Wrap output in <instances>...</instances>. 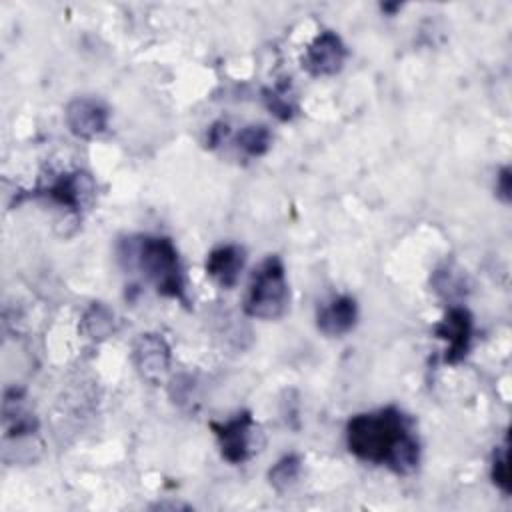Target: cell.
Here are the masks:
<instances>
[{"label":"cell","mask_w":512,"mask_h":512,"mask_svg":"<svg viewBox=\"0 0 512 512\" xmlns=\"http://www.w3.org/2000/svg\"><path fill=\"white\" fill-rule=\"evenodd\" d=\"M348 450L396 474H410L420 462V442L410 420L398 408L356 414L346 424Z\"/></svg>","instance_id":"cell-1"},{"label":"cell","mask_w":512,"mask_h":512,"mask_svg":"<svg viewBox=\"0 0 512 512\" xmlns=\"http://www.w3.org/2000/svg\"><path fill=\"white\" fill-rule=\"evenodd\" d=\"M120 260L136 268L158 294L186 302L184 276L174 242L166 236H134L120 244Z\"/></svg>","instance_id":"cell-2"},{"label":"cell","mask_w":512,"mask_h":512,"mask_svg":"<svg viewBox=\"0 0 512 512\" xmlns=\"http://www.w3.org/2000/svg\"><path fill=\"white\" fill-rule=\"evenodd\" d=\"M288 300L290 290L284 264L278 256H268L250 278L244 312L258 320H276L286 312Z\"/></svg>","instance_id":"cell-3"},{"label":"cell","mask_w":512,"mask_h":512,"mask_svg":"<svg viewBox=\"0 0 512 512\" xmlns=\"http://www.w3.org/2000/svg\"><path fill=\"white\" fill-rule=\"evenodd\" d=\"M210 428L218 440L220 454L230 464H242L252 454V428L254 420L250 412H238L226 422H210Z\"/></svg>","instance_id":"cell-4"},{"label":"cell","mask_w":512,"mask_h":512,"mask_svg":"<svg viewBox=\"0 0 512 512\" xmlns=\"http://www.w3.org/2000/svg\"><path fill=\"white\" fill-rule=\"evenodd\" d=\"M346 54L348 50L342 38L332 30H324L308 44L302 56V68L316 78L334 76L336 72L342 70Z\"/></svg>","instance_id":"cell-5"},{"label":"cell","mask_w":512,"mask_h":512,"mask_svg":"<svg viewBox=\"0 0 512 512\" xmlns=\"http://www.w3.org/2000/svg\"><path fill=\"white\" fill-rule=\"evenodd\" d=\"M472 314L462 306H450L444 318L434 326V336L446 340V364H458L470 350Z\"/></svg>","instance_id":"cell-6"},{"label":"cell","mask_w":512,"mask_h":512,"mask_svg":"<svg viewBox=\"0 0 512 512\" xmlns=\"http://www.w3.org/2000/svg\"><path fill=\"white\" fill-rule=\"evenodd\" d=\"M132 362L146 382L160 384L170 368V346L160 334H140L132 346Z\"/></svg>","instance_id":"cell-7"},{"label":"cell","mask_w":512,"mask_h":512,"mask_svg":"<svg viewBox=\"0 0 512 512\" xmlns=\"http://www.w3.org/2000/svg\"><path fill=\"white\" fill-rule=\"evenodd\" d=\"M64 118L70 132L84 140L96 138L108 128V108L100 100L88 96L70 100Z\"/></svg>","instance_id":"cell-8"},{"label":"cell","mask_w":512,"mask_h":512,"mask_svg":"<svg viewBox=\"0 0 512 512\" xmlns=\"http://www.w3.org/2000/svg\"><path fill=\"white\" fill-rule=\"evenodd\" d=\"M40 194L62 208L78 212L84 206V202L94 194V182L90 174L76 170V172L60 174Z\"/></svg>","instance_id":"cell-9"},{"label":"cell","mask_w":512,"mask_h":512,"mask_svg":"<svg viewBox=\"0 0 512 512\" xmlns=\"http://www.w3.org/2000/svg\"><path fill=\"white\" fill-rule=\"evenodd\" d=\"M358 318V306L352 296H336L316 312V326L322 334L338 338L348 334Z\"/></svg>","instance_id":"cell-10"},{"label":"cell","mask_w":512,"mask_h":512,"mask_svg":"<svg viewBox=\"0 0 512 512\" xmlns=\"http://www.w3.org/2000/svg\"><path fill=\"white\" fill-rule=\"evenodd\" d=\"M244 250L236 244H224L214 248L206 258V274L222 288H232L244 268Z\"/></svg>","instance_id":"cell-11"},{"label":"cell","mask_w":512,"mask_h":512,"mask_svg":"<svg viewBox=\"0 0 512 512\" xmlns=\"http://www.w3.org/2000/svg\"><path fill=\"white\" fill-rule=\"evenodd\" d=\"M4 426H6V436H16V438L34 434L38 428L34 414L24 408L22 392L18 390H8L4 396Z\"/></svg>","instance_id":"cell-12"},{"label":"cell","mask_w":512,"mask_h":512,"mask_svg":"<svg viewBox=\"0 0 512 512\" xmlns=\"http://www.w3.org/2000/svg\"><path fill=\"white\" fill-rule=\"evenodd\" d=\"M80 332L90 340H106L114 332V312L100 302L90 304L80 320Z\"/></svg>","instance_id":"cell-13"},{"label":"cell","mask_w":512,"mask_h":512,"mask_svg":"<svg viewBox=\"0 0 512 512\" xmlns=\"http://www.w3.org/2000/svg\"><path fill=\"white\" fill-rule=\"evenodd\" d=\"M272 144V134L264 124H250L244 126L238 134H236V146L252 158H258L262 154L268 152Z\"/></svg>","instance_id":"cell-14"},{"label":"cell","mask_w":512,"mask_h":512,"mask_svg":"<svg viewBox=\"0 0 512 512\" xmlns=\"http://www.w3.org/2000/svg\"><path fill=\"white\" fill-rule=\"evenodd\" d=\"M264 104L280 120H290L298 110L296 100L290 90V82H286V80L278 82L274 88L264 90Z\"/></svg>","instance_id":"cell-15"},{"label":"cell","mask_w":512,"mask_h":512,"mask_svg":"<svg viewBox=\"0 0 512 512\" xmlns=\"http://www.w3.org/2000/svg\"><path fill=\"white\" fill-rule=\"evenodd\" d=\"M302 470V458L298 454H286L282 456L270 470H268V480L270 486L278 492L288 490L300 476Z\"/></svg>","instance_id":"cell-16"},{"label":"cell","mask_w":512,"mask_h":512,"mask_svg":"<svg viewBox=\"0 0 512 512\" xmlns=\"http://www.w3.org/2000/svg\"><path fill=\"white\" fill-rule=\"evenodd\" d=\"M492 482L508 496L510 494V440L504 436L502 446L496 448L492 458Z\"/></svg>","instance_id":"cell-17"},{"label":"cell","mask_w":512,"mask_h":512,"mask_svg":"<svg viewBox=\"0 0 512 512\" xmlns=\"http://www.w3.org/2000/svg\"><path fill=\"white\" fill-rule=\"evenodd\" d=\"M496 196L502 200V202H510L512 198V176H510V168L504 166L498 176H496Z\"/></svg>","instance_id":"cell-18"},{"label":"cell","mask_w":512,"mask_h":512,"mask_svg":"<svg viewBox=\"0 0 512 512\" xmlns=\"http://www.w3.org/2000/svg\"><path fill=\"white\" fill-rule=\"evenodd\" d=\"M226 134H228V126L224 124V122H216V124H212L210 128H208V146L210 148H216L224 138H226Z\"/></svg>","instance_id":"cell-19"}]
</instances>
